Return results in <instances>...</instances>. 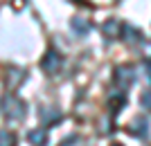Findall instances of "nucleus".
Segmentation results:
<instances>
[{
    "mask_svg": "<svg viewBox=\"0 0 151 146\" xmlns=\"http://www.w3.org/2000/svg\"><path fill=\"white\" fill-rule=\"evenodd\" d=\"M2 110H5V115L9 117V119H16V121H20L23 117H25V103L20 101L18 97H14V95H9L5 99V103H2Z\"/></svg>",
    "mask_w": 151,
    "mask_h": 146,
    "instance_id": "obj_1",
    "label": "nucleus"
},
{
    "mask_svg": "<svg viewBox=\"0 0 151 146\" xmlns=\"http://www.w3.org/2000/svg\"><path fill=\"white\" fill-rule=\"evenodd\" d=\"M133 81H135V70H133L131 65H120V68L115 70V83H117L120 88L126 90Z\"/></svg>",
    "mask_w": 151,
    "mask_h": 146,
    "instance_id": "obj_2",
    "label": "nucleus"
},
{
    "mask_svg": "<svg viewBox=\"0 0 151 146\" xmlns=\"http://www.w3.org/2000/svg\"><path fill=\"white\" fill-rule=\"evenodd\" d=\"M41 68H43L47 74L59 72V68H61V56H59V52L57 50H47V54H45L43 61H41Z\"/></svg>",
    "mask_w": 151,
    "mask_h": 146,
    "instance_id": "obj_3",
    "label": "nucleus"
},
{
    "mask_svg": "<svg viewBox=\"0 0 151 146\" xmlns=\"http://www.w3.org/2000/svg\"><path fill=\"white\" fill-rule=\"evenodd\" d=\"M129 133L133 135V137H140V140H147V135H149V121L140 115V117H135V119L129 124Z\"/></svg>",
    "mask_w": 151,
    "mask_h": 146,
    "instance_id": "obj_4",
    "label": "nucleus"
},
{
    "mask_svg": "<svg viewBox=\"0 0 151 146\" xmlns=\"http://www.w3.org/2000/svg\"><path fill=\"white\" fill-rule=\"evenodd\" d=\"M70 29L77 34V36H86V34L93 29L88 18H83V16H75V18H70Z\"/></svg>",
    "mask_w": 151,
    "mask_h": 146,
    "instance_id": "obj_5",
    "label": "nucleus"
},
{
    "mask_svg": "<svg viewBox=\"0 0 151 146\" xmlns=\"http://www.w3.org/2000/svg\"><path fill=\"white\" fill-rule=\"evenodd\" d=\"M101 29H104V36H106L108 41H113V38H117V34L122 32V25H120V20H117V18H108Z\"/></svg>",
    "mask_w": 151,
    "mask_h": 146,
    "instance_id": "obj_6",
    "label": "nucleus"
},
{
    "mask_svg": "<svg viewBox=\"0 0 151 146\" xmlns=\"http://www.w3.org/2000/svg\"><path fill=\"white\" fill-rule=\"evenodd\" d=\"M27 140L32 146H47V133H45V128H34L27 133Z\"/></svg>",
    "mask_w": 151,
    "mask_h": 146,
    "instance_id": "obj_7",
    "label": "nucleus"
},
{
    "mask_svg": "<svg viewBox=\"0 0 151 146\" xmlns=\"http://www.w3.org/2000/svg\"><path fill=\"white\" fill-rule=\"evenodd\" d=\"M122 36H126V41H129V43H145L142 32H140V29H135L133 25H124V27H122Z\"/></svg>",
    "mask_w": 151,
    "mask_h": 146,
    "instance_id": "obj_8",
    "label": "nucleus"
},
{
    "mask_svg": "<svg viewBox=\"0 0 151 146\" xmlns=\"http://www.w3.org/2000/svg\"><path fill=\"white\" fill-rule=\"evenodd\" d=\"M41 117H43V124L45 126H50V124H59L61 121V113L57 108H45L41 110Z\"/></svg>",
    "mask_w": 151,
    "mask_h": 146,
    "instance_id": "obj_9",
    "label": "nucleus"
},
{
    "mask_svg": "<svg viewBox=\"0 0 151 146\" xmlns=\"http://www.w3.org/2000/svg\"><path fill=\"white\" fill-rule=\"evenodd\" d=\"M108 103H111L113 113H117V108H122L126 103V95L124 92H111V95H108Z\"/></svg>",
    "mask_w": 151,
    "mask_h": 146,
    "instance_id": "obj_10",
    "label": "nucleus"
},
{
    "mask_svg": "<svg viewBox=\"0 0 151 146\" xmlns=\"http://www.w3.org/2000/svg\"><path fill=\"white\" fill-rule=\"evenodd\" d=\"M0 146H16V137L9 130H0Z\"/></svg>",
    "mask_w": 151,
    "mask_h": 146,
    "instance_id": "obj_11",
    "label": "nucleus"
},
{
    "mask_svg": "<svg viewBox=\"0 0 151 146\" xmlns=\"http://www.w3.org/2000/svg\"><path fill=\"white\" fill-rule=\"evenodd\" d=\"M140 106H142L145 110H149V113H151V88L142 92V97H140Z\"/></svg>",
    "mask_w": 151,
    "mask_h": 146,
    "instance_id": "obj_12",
    "label": "nucleus"
},
{
    "mask_svg": "<svg viewBox=\"0 0 151 146\" xmlns=\"http://www.w3.org/2000/svg\"><path fill=\"white\" fill-rule=\"evenodd\" d=\"M77 142V135H70V137H65V140L61 142V146H72Z\"/></svg>",
    "mask_w": 151,
    "mask_h": 146,
    "instance_id": "obj_13",
    "label": "nucleus"
},
{
    "mask_svg": "<svg viewBox=\"0 0 151 146\" xmlns=\"http://www.w3.org/2000/svg\"><path fill=\"white\" fill-rule=\"evenodd\" d=\"M113 146H122V144H113Z\"/></svg>",
    "mask_w": 151,
    "mask_h": 146,
    "instance_id": "obj_14",
    "label": "nucleus"
}]
</instances>
